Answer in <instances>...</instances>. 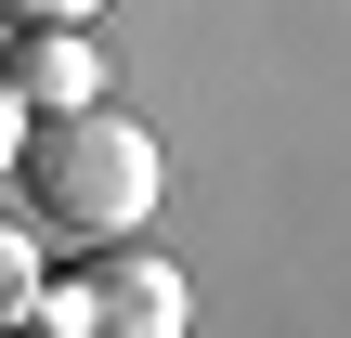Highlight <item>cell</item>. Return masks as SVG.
Returning a JSON list of instances; mask_svg holds the SVG:
<instances>
[{"instance_id":"1","label":"cell","mask_w":351,"mask_h":338,"mask_svg":"<svg viewBox=\"0 0 351 338\" xmlns=\"http://www.w3.org/2000/svg\"><path fill=\"white\" fill-rule=\"evenodd\" d=\"M13 182H26V208H39L52 234L104 248V234H143V221H156V182H169V169H156V130H143V117H117V104H65V117L26 130Z\"/></svg>"},{"instance_id":"2","label":"cell","mask_w":351,"mask_h":338,"mask_svg":"<svg viewBox=\"0 0 351 338\" xmlns=\"http://www.w3.org/2000/svg\"><path fill=\"white\" fill-rule=\"evenodd\" d=\"M91 300H104V338H182V326H195V287H182V274H169L143 234H104Z\"/></svg>"},{"instance_id":"3","label":"cell","mask_w":351,"mask_h":338,"mask_svg":"<svg viewBox=\"0 0 351 338\" xmlns=\"http://www.w3.org/2000/svg\"><path fill=\"white\" fill-rule=\"evenodd\" d=\"M0 78H13V104H26V117H65V104H104V52H91V26H13Z\"/></svg>"},{"instance_id":"4","label":"cell","mask_w":351,"mask_h":338,"mask_svg":"<svg viewBox=\"0 0 351 338\" xmlns=\"http://www.w3.org/2000/svg\"><path fill=\"white\" fill-rule=\"evenodd\" d=\"M26 326H39V338H104V300H91V274H78V287H52V274H39Z\"/></svg>"},{"instance_id":"5","label":"cell","mask_w":351,"mask_h":338,"mask_svg":"<svg viewBox=\"0 0 351 338\" xmlns=\"http://www.w3.org/2000/svg\"><path fill=\"white\" fill-rule=\"evenodd\" d=\"M26 300H39V234L0 208V326H26Z\"/></svg>"},{"instance_id":"6","label":"cell","mask_w":351,"mask_h":338,"mask_svg":"<svg viewBox=\"0 0 351 338\" xmlns=\"http://www.w3.org/2000/svg\"><path fill=\"white\" fill-rule=\"evenodd\" d=\"M104 0H0V26H91Z\"/></svg>"},{"instance_id":"7","label":"cell","mask_w":351,"mask_h":338,"mask_svg":"<svg viewBox=\"0 0 351 338\" xmlns=\"http://www.w3.org/2000/svg\"><path fill=\"white\" fill-rule=\"evenodd\" d=\"M26 130H39V117H26V104H13V78H0V182H13V156H26Z\"/></svg>"}]
</instances>
